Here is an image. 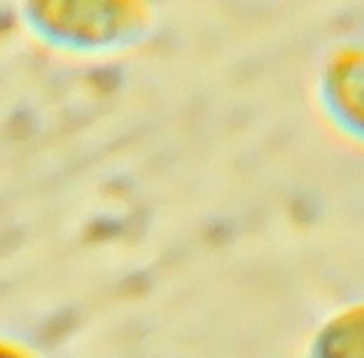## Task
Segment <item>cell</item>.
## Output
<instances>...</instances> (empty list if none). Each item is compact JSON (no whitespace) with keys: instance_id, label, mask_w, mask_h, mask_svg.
<instances>
[{"instance_id":"1","label":"cell","mask_w":364,"mask_h":358,"mask_svg":"<svg viewBox=\"0 0 364 358\" xmlns=\"http://www.w3.org/2000/svg\"><path fill=\"white\" fill-rule=\"evenodd\" d=\"M317 103L328 127L345 142L364 148V43L349 41L330 50L319 82Z\"/></svg>"},{"instance_id":"2","label":"cell","mask_w":364,"mask_h":358,"mask_svg":"<svg viewBox=\"0 0 364 358\" xmlns=\"http://www.w3.org/2000/svg\"><path fill=\"white\" fill-rule=\"evenodd\" d=\"M323 337L330 358H364V300L334 311Z\"/></svg>"}]
</instances>
